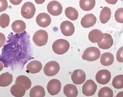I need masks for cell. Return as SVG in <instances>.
<instances>
[{"instance_id":"1","label":"cell","mask_w":123,"mask_h":97,"mask_svg":"<svg viewBox=\"0 0 123 97\" xmlns=\"http://www.w3.org/2000/svg\"><path fill=\"white\" fill-rule=\"evenodd\" d=\"M70 46V43L68 41L63 39H59L53 43L52 49L55 53L62 55L68 51Z\"/></svg>"},{"instance_id":"2","label":"cell","mask_w":123,"mask_h":97,"mask_svg":"<svg viewBox=\"0 0 123 97\" xmlns=\"http://www.w3.org/2000/svg\"><path fill=\"white\" fill-rule=\"evenodd\" d=\"M101 55V52L99 49L94 47H90L86 49L82 56L84 60L93 62L98 59Z\"/></svg>"},{"instance_id":"3","label":"cell","mask_w":123,"mask_h":97,"mask_svg":"<svg viewBox=\"0 0 123 97\" xmlns=\"http://www.w3.org/2000/svg\"><path fill=\"white\" fill-rule=\"evenodd\" d=\"M48 40V34L47 32L43 30L37 31L33 36V40L35 44L39 47L45 45Z\"/></svg>"},{"instance_id":"4","label":"cell","mask_w":123,"mask_h":97,"mask_svg":"<svg viewBox=\"0 0 123 97\" xmlns=\"http://www.w3.org/2000/svg\"><path fill=\"white\" fill-rule=\"evenodd\" d=\"M36 7L31 2H26L23 6L21 9V14L26 19L32 18L35 13Z\"/></svg>"},{"instance_id":"5","label":"cell","mask_w":123,"mask_h":97,"mask_svg":"<svg viewBox=\"0 0 123 97\" xmlns=\"http://www.w3.org/2000/svg\"><path fill=\"white\" fill-rule=\"evenodd\" d=\"M60 70L59 64L54 61L48 62L43 68L44 74L47 76H53L58 73Z\"/></svg>"},{"instance_id":"6","label":"cell","mask_w":123,"mask_h":97,"mask_svg":"<svg viewBox=\"0 0 123 97\" xmlns=\"http://www.w3.org/2000/svg\"><path fill=\"white\" fill-rule=\"evenodd\" d=\"M95 79L96 81L100 84H107L111 80V73L107 69L100 70L96 74Z\"/></svg>"},{"instance_id":"7","label":"cell","mask_w":123,"mask_h":97,"mask_svg":"<svg viewBox=\"0 0 123 97\" xmlns=\"http://www.w3.org/2000/svg\"><path fill=\"white\" fill-rule=\"evenodd\" d=\"M47 9L48 13L54 16L60 15L62 12L63 8L60 3L56 1L50 2L47 5Z\"/></svg>"},{"instance_id":"8","label":"cell","mask_w":123,"mask_h":97,"mask_svg":"<svg viewBox=\"0 0 123 97\" xmlns=\"http://www.w3.org/2000/svg\"><path fill=\"white\" fill-rule=\"evenodd\" d=\"M97 86L92 80H87L82 86V93L86 96L93 95L97 90Z\"/></svg>"},{"instance_id":"9","label":"cell","mask_w":123,"mask_h":97,"mask_svg":"<svg viewBox=\"0 0 123 97\" xmlns=\"http://www.w3.org/2000/svg\"><path fill=\"white\" fill-rule=\"evenodd\" d=\"M86 76L85 72L82 69H76L73 71L71 79L75 85H81L85 82Z\"/></svg>"},{"instance_id":"10","label":"cell","mask_w":123,"mask_h":97,"mask_svg":"<svg viewBox=\"0 0 123 97\" xmlns=\"http://www.w3.org/2000/svg\"><path fill=\"white\" fill-rule=\"evenodd\" d=\"M52 22L50 16L45 13L39 14L36 17V22L38 26L45 28L49 26Z\"/></svg>"},{"instance_id":"11","label":"cell","mask_w":123,"mask_h":97,"mask_svg":"<svg viewBox=\"0 0 123 97\" xmlns=\"http://www.w3.org/2000/svg\"><path fill=\"white\" fill-rule=\"evenodd\" d=\"M61 84L57 79H52L50 80L47 86L48 93L51 95H55L59 93L61 90Z\"/></svg>"},{"instance_id":"12","label":"cell","mask_w":123,"mask_h":97,"mask_svg":"<svg viewBox=\"0 0 123 97\" xmlns=\"http://www.w3.org/2000/svg\"><path fill=\"white\" fill-rule=\"evenodd\" d=\"M60 27L61 33L65 36H71L75 31V28L73 23L70 21H66L62 22L61 23Z\"/></svg>"},{"instance_id":"13","label":"cell","mask_w":123,"mask_h":97,"mask_svg":"<svg viewBox=\"0 0 123 97\" xmlns=\"http://www.w3.org/2000/svg\"><path fill=\"white\" fill-rule=\"evenodd\" d=\"M96 17L92 14L85 15L81 21V25L84 28H88L92 27L96 23Z\"/></svg>"},{"instance_id":"14","label":"cell","mask_w":123,"mask_h":97,"mask_svg":"<svg viewBox=\"0 0 123 97\" xmlns=\"http://www.w3.org/2000/svg\"><path fill=\"white\" fill-rule=\"evenodd\" d=\"M113 40L112 36L108 33L104 34V37L102 40L98 43V47L102 49H109L113 45Z\"/></svg>"},{"instance_id":"15","label":"cell","mask_w":123,"mask_h":97,"mask_svg":"<svg viewBox=\"0 0 123 97\" xmlns=\"http://www.w3.org/2000/svg\"><path fill=\"white\" fill-rule=\"evenodd\" d=\"M89 40L92 43H98L100 42L104 37V34L100 30L94 29L89 34Z\"/></svg>"},{"instance_id":"16","label":"cell","mask_w":123,"mask_h":97,"mask_svg":"<svg viewBox=\"0 0 123 97\" xmlns=\"http://www.w3.org/2000/svg\"><path fill=\"white\" fill-rule=\"evenodd\" d=\"M43 68V65L40 62L37 60H33L27 65V71L32 74H36L40 71Z\"/></svg>"},{"instance_id":"17","label":"cell","mask_w":123,"mask_h":97,"mask_svg":"<svg viewBox=\"0 0 123 97\" xmlns=\"http://www.w3.org/2000/svg\"><path fill=\"white\" fill-rule=\"evenodd\" d=\"M26 90L25 88L23 86L19 84L14 85L10 89L11 94L16 97H22L24 96Z\"/></svg>"},{"instance_id":"18","label":"cell","mask_w":123,"mask_h":97,"mask_svg":"<svg viewBox=\"0 0 123 97\" xmlns=\"http://www.w3.org/2000/svg\"><path fill=\"white\" fill-rule=\"evenodd\" d=\"M63 92L67 97H76L78 94L76 86L73 84H67L65 86Z\"/></svg>"},{"instance_id":"19","label":"cell","mask_w":123,"mask_h":97,"mask_svg":"<svg viewBox=\"0 0 123 97\" xmlns=\"http://www.w3.org/2000/svg\"><path fill=\"white\" fill-rule=\"evenodd\" d=\"M114 61V56L110 52H105L102 54L100 58L101 64L104 66H109L112 65Z\"/></svg>"},{"instance_id":"20","label":"cell","mask_w":123,"mask_h":97,"mask_svg":"<svg viewBox=\"0 0 123 97\" xmlns=\"http://www.w3.org/2000/svg\"><path fill=\"white\" fill-rule=\"evenodd\" d=\"M111 15V10L108 7H104L102 9L99 16L100 21L103 24L107 23L110 20Z\"/></svg>"},{"instance_id":"21","label":"cell","mask_w":123,"mask_h":97,"mask_svg":"<svg viewBox=\"0 0 123 97\" xmlns=\"http://www.w3.org/2000/svg\"><path fill=\"white\" fill-rule=\"evenodd\" d=\"M13 81V76L8 72L0 75V87H6L9 86Z\"/></svg>"},{"instance_id":"22","label":"cell","mask_w":123,"mask_h":97,"mask_svg":"<svg viewBox=\"0 0 123 97\" xmlns=\"http://www.w3.org/2000/svg\"><path fill=\"white\" fill-rule=\"evenodd\" d=\"M15 83L22 85L25 88L26 90L29 89L32 86V82L30 79L25 75H20L18 76L16 80Z\"/></svg>"},{"instance_id":"23","label":"cell","mask_w":123,"mask_h":97,"mask_svg":"<svg viewBox=\"0 0 123 97\" xmlns=\"http://www.w3.org/2000/svg\"><path fill=\"white\" fill-rule=\"evenodd\" d=\"M79 6L84 11H90L93 9L95 6V0H80Z\"/></svg>"},{"instance_id":"24","label":"cell","mask_w":123,"mask_h":97,"mask_svg":"<svg viewBox=\"0 0 123 97\" xmlns=\"http://www.w3.org/2000/svg\"><path fill=\"white\" fill-rule=\"evenodd\" d=\"M11 27L14 32L16 33H20L25 31L26 26L25 23L24 21L17 20L12 23Z\"/></svg>"},{"instance_id":"25","label":"cell","mask_w":123,"mask_h":97,"mask_svg":"<svg viewBox=\"0 0 123 97\" xmlns=\"http://www.w3.org/2000/svg\"><path fill=\"white\" fill-rule=\"evenodd\" d=\"M45 95L44 88L40 86H36L30 90V97H43Z\"/></svg>"},{"instance_id":"26","label":"cell","mask_w":123,"mask_h":97,"mask_svg":"<svg viewBox=\"0 0 123 97\" xmlns=\"http://www.w3.org/2000/svg\"><path fill=\"white\" fill-rule=\"evenodd\" d=\"M66 16L72 21H75L77 19L79 14L76 9L73 7H68L65 10Z\"/></svg>"},{"instance_id":"27","label":"cell","mask_w":123,"mask_h":97,"mask_svg":"<svg viewBox=\"0 0 123 97\" xmlns=\"http://www.w3.org/2000/svg\"><path fill=\"white\" fill-rule=\"evenodd\" d=\"M113 86L116 89H122L123 87V75H119L115 76L112 83Z\"/></svg>"},{"instance_id":"28","label":"cell","mask_w":123,"mask_h":97,"mask_svg":"<svg viewBox=\"0 0 123 97\" xmlns=\"http://www.w3.org/2000/svg\"><path fill=\"white\" fill-rule=\"evenodd\" d=\"M98 96L99 97H112L113 96V92L111 88L104 87L100 89L98 92Z\"/></svg>"},{"instance_id":"29","label":"cell","mask_w":123,"mask_h":97,"mask_svg":"<svg viewBox=\"0 0 123 97\" xmlns=\"http://www.w3.org/2000/svg\"><path fill=\"white\" fill-rule=\"evenodd\" d=\"M10 23V17L6 14H2L0 16V26L5 28L8 26Z\"/></svg>"},{"instance_id":"30","label":"cell","mask_w":123,"mask_h":97,"mask_svg":"<svg viewBox=\"0 0 123 97\" xmlns=\"http://www.w3.org/2000/svg\"><path fill=\"white\" fill-rule=\"evenodd\" d=\"M115 19L117 22L121 23H123V8H120L118 9L114 15Z\"/></svg>"},{"instance_id":"31","label":"cell","mask_w":123,"mask_h":97,"mask_svg":"<svg viewBox=\"0 0 123 97\" xmlns=\"http://www.w3.org/2000/svg\"><path fill=\"white\" fill-rule=\"evenodd\" d=\"M8 7V3L7 0H0V12L6 10Z\"/></svg>"},{"instance_id":"32","label":"cell","mask_w":123,"mask_h":97,"mask_svg":"<svg viewBox=\"0 0 123 97\" xmlns=\"http://www.w3.org/2000/svg\"><path fill=\"white\" fill-rule=\"evenodd\" d=\"M123 47H122L120 48L117 52L116 55V58L117 61L120 63L123 62Z\"/></svg>"},{"instance_id":"33","label":"cell","mask_w":123,"mask_h":97,"mask_svg":"<svg viewBox=\"0 0 123 97\" xmlns=\"http://www.w3.org/2000/svg\"><path fill=\"white\" fill-rule=\"evenodd\" d=\"M6 41V37L5 34L0 33V48L2 47Z\"/></svg>"},{"instance_id":"34","label":"cell","mask_w":123,"mask_h":97,"mask_svg":"<svg viewBox=\"0 0 123 97\" xmlns=\"http://www.w3.org/2000/svg\"><path fill=\"white\" fill-rule=\"evenodd\" d=\"M9 1L13 5L17 6L21 3L23 1V0H9Z\"/></svg>"},{"instance_id":"35","label":"cell","mask_w":123,"mask_h":97,"mask_svg":"<svg viewBox=\"0 0 123 97\" xmlns=\"http://www.w3.org/2000/svg\"><path fill=\"white\" fill-rule=\"evenodd\" d=\"M106 2L111 5H115L118 1V0H105Z\"/></svg>"},{"instance_id":"36","label":"cell","mask_w":123,"mask_h":97,"mask_svg":"<svg viewBox=\"0 0 123 97\" xmlns=\"http://www.w3.org/2000/svg\"><path fill=\"white\" fill-rule=\"evenodd\" d=\"M45 1V0H35V2L38 5L40 4H43V3H44Z\"/></svg>"},{"instance_id":"37","label":"cell","mask_w":123,"mask_h":97,"mask_svg":"<svg viewBox=\"0 0 123 97\" xmlns=\"http://www.w3.org/2000/svg\"><path fill=\"white\" fill-rule=\"evenodd\" d=\"M4 68V65L0 61V71H1Z\"/></svg>"}]
</instances>
